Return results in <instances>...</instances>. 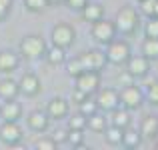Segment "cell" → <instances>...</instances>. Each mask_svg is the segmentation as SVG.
Segmentation results:
<instances>
[{
	"mask_svg": "<svg viewBox=\"0 0 158 150\" xmlns=\"http://www.w3.org/2000/svg\"><path fill=\"white\" fill-rule=\"evenodd\" d=\"M138 2H140V0H138Z\"/></svg>",
	"mask_w": 158,
	"mask_h": 150,
	"instance_id": "obj_41",
	"label": "cell"
},
{
	"mask_svg": "<svg viewBox=\"0 0 158 150\" xmlns=\"http://www.w3.org/2000/svg\"><path fill=\"white\" fill-rule=\"evenodd\" d=\"M46 60L50 62V64H62L64 62V48H60V46H56V44H52L50 48H46Z\"/></svg>",
	"mask_w": 158,
	"mask_h": 150,
	"instance_id": "obj_25",
	"label": "cell"
},
{
	"mask_svg": "<svg viewBox=\"0 0 158 150\" xmlns=\"http://www.w3.org/2000/svg\"><path fill=\"white\" fill-rule=\"evenodd\" d=\"M144 34L146 38H158V18H148L146 26H144Z\"/></svg>",
	"mask_w": 158,
	"mask_h": 150,
	"instance_id": "obj_31",
	"label": "cell"
},
{
	"mask_svg": "<svg viewBox=\"0 0 158 150\" xmlns=\"http://www.w3.org/2000/svg\"><path fill=\"white\" fill-rule=\"evenodd\" d=\"M80 12H82V18L86 22H96V20L104 18V8L100 4H86Z\"/></svg>",
	"mask_w": 158,
	"mask_h": 150,
	"instance_id": "obj_19",
	"label": "cell"
},
{
	"mask_svg": "<svg viewBox=\"0 0 158 150\" xmlns=\"http://www.w3.org/2000/svg\"><path fill=\"white\" fill-rule=\"evenodd\" d=\"M18 54H14V52H10V50H2L0 52V72H4V74H8V72H12V70H16L18 68Z\"/></svg>",
	"mask_w": 158,
	"mask_h": 150,
	"instance_id": "obj_16",
	"label": "cell"
},
{
	"mask_svg": "<svg viewBox=\"0 0 158 150\" xmlns=\"http://www.w3.org/2000/svg\"><path fill=\"white\" fill-rule=\"evenodd\" d=\"M106 58L110 64H124L130 58V44L126 40H114L106 44Z\"/></svg>",
	"mask_w": 158,
	"mask_h": 150,
	"instance_id": "obj_3",
	"label": "cell"
},
{
	"mask_svg": "<svg viewBox=\"0 0 158 150\" xmlns=\"http://www.w3.org/2000/svg\"><path fill=\"white\" fill-rule=\"evenodd\" d=\"M28 126L32 128L34 132H44L48 128V114L46 112H42V110H34V112H30L28 114Z\"/></svg>",
	"mask_w": 158,
	"mask_h": 150,
	"instance_id": "obj_15",
	"label": "cell"
},
{
	"mask_svg": "<svg viewBox=\"0 0 158 150\" xmlns=\"http://www.w3.org/2000/svg\"><path fill=\"white\" fill-rule=\"evenodd\" d=\"M0 140H2L6 146L22 140V130H20L18 122H14V120H4L2 126H0Z\"/></svg>",
	"mask_w": 158,
	"mask_h": 150,
	"instance_id": "obj_10",
	"label": "cell"
},
{
	"mask_svg": "<svg viewBox=\"0 0 158 150\" xmlns=\"http://www.w3.org/2000/svg\"><path fill=\"white\" fill-rule=\"evenodd\" d=\"M76 88H80L82 92H86L90 96L92 92H96L100 88V72L94 70H84L76 76Z\"/></svg>",
	"mask_w": 158,
	"mask_h": 150,
	"instance_id": "obj_8",
	"label": "cell"
},
{
	"mask_svg": "<svg viewBox=\"0 0 158 150\" xmlns=\"http://www.w3.org/2000/svg\"><path fill=\"white\" fill-rule=\"evenodd\" d=\"M66 70H68V74L72 78H76L80 72H84V68H82V62H80V58H72V60H68V64H66Z\"/></svg>",
	"mask_w": 158,
	"mask_h": 150,
	"instance_id": "obj_29",
	"label": "cell"
},
{
	"mask_svg": "<svg viewBox=\"0 0 158 150\" xmlns=\"http://www.w3.org/2000/svg\"><path fill=\"white\" fill-rule=\"evenodd\" d=\"M64 4L70 10H82V8L88 4V0H64Z\"/></svg>",
	"mask_w": 158,
	"mask_h": 150,
	"instance_id": "obj_35",
	"label": "cell"
},
{
	"mask_svg": "<svg viewBox=\"0 0 158 150\" xmlns=\"http://www.w3.org/2000/svg\"><path fill=\"white\" fill-rule=\"evenodd\" d=\"M142 54L148 60H156L158 58V38H146L142 42Z\"/></svg>",
	"mask_w": 158,
	"mask_h": 150,
	"instance_id": "obj_23",
	"label": "cell"
},
{
	"mask_svg": "<svg viewBox=\"0 0 158 150\" xmlns=\"http://www.w3.org/2000/svg\"><path fill=\"white\" fill-rule=\"evenodd\" d=\"M78 106H80V114H84L86 118L92 116L94 112H98V102H96V100H90V98H86L84 102H80Z\"/></svg>",
	"mask_w": 158,
	"mask_h": 150,
	"instance_id": "obj_28",
	"label": "cell"
},
{
	"mask_svg": "<svg viewBox=\"0 0 158 150\" xmlns=\"http://www.w3.org/2000/svg\"><path fill=\"white\" fill-rule=\"evenodd\" d=\"M148 100H150L154 106H158V80L148 86Z\"/></svg>",
	"mask_w": 158,
	"mask_h": 150,
	"instance_id": "obj_34",
	"label": "cell"
},
{
	"mask_svg": "<svg viewBox=\"0 0 158 150\" xmlns=\"http://www.w3.org/2000/svg\"><path fill=\"white\" fill-rule=\"evenodd\" d=\"M106 142L112 144V146H118V144H122V136H124V128H118L112 124L110 128H106Z\"/></svg>",
	"mask_w": 158,
	"mask_h": 150,
	"instance_id": "obj_24",
	"label": "cell"
},
{
	"mask_svg": "<svg viewBox=\"0 0 158 150\" xmlns=\"http://www.w3.org/2000/svg\"><path fill=\"white\" fill-rule=\"evenodd\" d=\"M96 102H98V108L106 112H112L120 106V94L116 88H102L96 96Z\"/></svg>",
	"mask_w": 158,
	"mask_h": 150,
	"instance_id": "obj_9",
	"label": "cell"
},
{
	"mask_svg": "<svg viewBox=\"0 0 158 150\" xmlns=\"http://www.w3.org/2000/svg\"><path fill=\"white\" fill-rule=\"evenodd\" d=\"M60 2H64V0H48V4H60Z\"/></svg>",
	"mask_w": 158,
	"mask_h": 150,
	"instance_id": "obj_39",
	"label": "cell"
},
{
	"mask_svg": "<svg viewBox=\"0 0 158 150\" xmlns=\"http://www.w3.org/2000/svg\"><path fill=\"white\" fill-rule=\"evenodd\" d=\"M68 128H74V130H84L86 128V116L84 114H78L68 118Z\"/></svg>",
	"mask_w": 158,
	"mask_h": 150,
	"instance_id": "obj_32",
	"label": "cell"
},
{
	"mask_svg": "<svg viewBox=\"0 0 158 150\" xmlns=\"http://www.w3.org/2000/svg\"><path fill=\"white\" fill-rule=\"evenodd\" d=\"M20 94V88H18V82H14L12 78H4L0 80V98L2 100H12Z\"/></svg>",
	"mask_w": 158,
	"mask_h": 150,
	"instance_id": "obj_17",
	"label": "cell"
},
{
	"mask_svg": "<svg viewBox=\"0 0 158 150\" xmlns=\"http://www.w3.org/2000/svg\"><path fill=\"white\" fill-rule=\"evenodd\" d=\"M140 138H142V136H140L136 130H128V128H124L122 144H124L126 148H136V146L140 144Z\"/></svg>",
	"mask_w": 158,
	"mask_h": 150,
	"instance_id": "obj_27",
	"label": "cell"
},
{
	"mask_svg": "<svg viewBox=\"0 0 158 150\" xmlns=\"http://www.w3.org/2000/svg\"><path fill=\"white\" fill-rule=\"evenodd\" d=\"M10 8H12V0H0V22L8 16Z\"/></svg>",
	"mask_w": 158,
	"mask_h": 150,
	"instance_id": "obj_36",
	"label": "cell"
},
{
	"mask_svg": "<svg viewBox=\"0 0 158 150\" xmlns=\"http://www.w3.org/2000/svg\"><path fill=\"white\" fill-rule=\"evenodd\" d=\"M74 38H76V34H74V28L70 26V24L58 22L56 26L52 28V44H56V46L66 50L68 46H72Z\"/></svg>",
	"mask_w": 158,
	"mask_h": 150,
	"instance_id": "obj_6",
	"label": "cell"
},
{
	"mask_svg": "<svg viewBox=\"0 0 158 150\" xmlns=\"http://www.w3.org/2000/svg\"><path fill=\"white\" fill-rule=\"evenodd\" d=\"M118 94H120V104H122L124 108H128V110H136V108H140L142 102H144L142 90H140L138 86H134V84L122 86V90H120Z\"/></svg>",
	"mask_w": 158,
	"mask_h": 150,
	"instance_id": "obj_4",
	"label": "cell"
},
{
	"mask_svg": "<svg viewBox=\"0 0 158 150\" xmlns=\"http://www.w3.org/2000/svg\"><path fill=\"white\" fill-rule=\"evenodd\" d=\"M24 6L30 12H42L48 6V0H24Z\"/></svg>",
	"mask_w": 158,
	"mask_h": 150,
	"instance_id": "obj_30",
	"label": "cell"
},
{
	"mask_svg": "<svg viewBox=\"0 0 158 150\" xmlns=\"http://www.w3.org/2000/svg\"><path fill=\"white\" fill-rule=\"evenodd\" d=\"M132 122L130 118V112H128V108H116V110H112V124L118 128H128Z\"/></svg>",
	"mask_w": 158,
	"mask_h": 150,
	"instance_id": "obj_20",
	"label": "cell"
},
{
	"mask_svg": "<svg viewBox=\"0 0 158 150\" xmlns=\"http://www.w3.org/2000/svg\"><path fill=\"white\" fill-rule=\"evenodd\" d=\"M116 30L122 32V34H132V32L138 28V12L134 10L132 6H124L118 10L116 14Z\"/></svg>",
	"mask_w": 158,
	"mask_h": 150,
	"instance_id": "obj_2",
	"label": "cell"
},
{
	"mask_svg": "<svg viewBox=\"0 0 158 150\" xmlns=\"http://www.w3.org/2000/svg\"><path fill=\"white\" fill-rule=\"evenodd\" d=\"M86 126L92 132H104L106 130V118L102 114H98V112H94L92 116L86 118Z\"/></svg>",
	"mask_w": 158,
	"mask_h": 150,
	"instance_id": "obj_21",
	"label": "cell"
},
{
	"mask_svg": "<svg viewBox=\"0 0 158 150\" xmlns=\"http://www.w3.org/2000/svg\"><path fill=\"white\" fill-rule=\"evenodd\" d=\"M66 134H68V130H58L52 138L56 140V142H64V140H66Z\"/></svg>",
	"mask_w": 158,
	"mask_h": 150,
	"instance_id": "obj_38",
	"label": "cell"
},
{
	"mask_svg": "<svg viewBox=\"0 0 158 150\" xmlns=\"http://www.w3.org/2000/svg\"><path fill=\"white\" fill-rule=\"evenodd\" d=\"M20 52L26 60H38L40 56H44L46 52V42H44L42 36L38 34H30L24 36L22 42H20Z\"/></svg>",
	"mask_w": 158,
	"mask_h": 150,
	"instance_id": "obj_1",
	"label": "cell"
},
{
	"mask_svg": "<svg viewBox=\"0 0 158 150\" xmlns=\"http://www.w3.org/2000/svg\"><path fill=\"white\" fill-rule=\"evenodd\" d=\"M156 148H158V142H156Z\"/></svg>",
	"mask_w": 158,
	"mask_h": 150,
	"instance_id": "obj_40",
	"label": "cell"
},
{
	"mask_svg": "<svg viewBox=\"0 0 158 150\" xmlns=\"http://www.w3.org/2000/svg\"><path fill=\"white\" fill-rule=\"evenodd\" d=\"M18 88L24 96H36L40 92V80L34 72H26L22 74V78L18 80Z\"/></svg>",
	"mask_w": 158,
	"mask_h": 150,
	"instance_id": "obj_12",
	"label": "cell"
},
{
	"mask_svg": "<svg viewBox=\"0 0 158 150\" xmlns=\"http://www.w3.org/2000/svg\"><path fill=\"white\" fill-rule=\"evenodd\" d=\"M58 142L54 138H40L38 142H36V148L38 150H56Z\"/></svg>",
	"mask_w": 158,
	"mask_h": 150,
	"instance_id": "obj_33",
	"label": "cell"
},
{
	"mask_svg": "<svg viewBox=\"0 0 158 150\" xmlns=\"http://www.w3.org/2000/svg\"><path fill=\"white\" fill-rule=\"evenodd\" d=\"M140 10L148 18H158V0H140Z\"/></svg>",
	"mask_w": 158,
	"mask_h": 150,
	"instance_id": "obj_26",
	"label": "cell"
},
{
	"mask_svg": "<svg viewBox=\"0 0 158 150\" xmlns=\"http://www.w3.org/2000/svg\"><path fill=\"white\" fill-rule=\"evenodd\" d=\"M20 116H22V104L16 102L14 98L6 100V102L0 106V118L2 120H14V122H18Z\"/></svg>",
	"mask_w": 158,
	"mask_h": 150,
	"instance_id": "obj_14",
	"label": "cell"
},
{
	"mask_svg": "<svg viewBox=\"0 0 158 150\" xmlns=\"http://www.w3.org/2000/svg\"><path fill=\"white\" fill-rule=\"evenodd\" d=\"M68 110H70L68 100L56 96V98H52L50 102H48L46 114H48V118H52V120H60V118H66V116H68Z\"/></svg>",
	"mask_w": 158,
	"mask_h": 150,
	"instance_id": "obj_13",
	"label": "cell"
},
{
	"mask_svg": "<svg viewBox=\"0 0 158 150\" xmlns=\"http://www.w3.org/2000/svg\"><path fill=\"white\" fill-rule=\"evenodd\" d=\"M140 132H142L144 138L152 140L158 136V118L156 116H146L142 120V126H140Z\"/></svg>",
	"mask_w": 158,
	"mask_h": 150,
	"instance_id": "obj_18",
	"label": "cell"
},
{
	"mask_svg": "<svg viewBox=\"0 0 158 150\" xmlns=\"http://www.w3.org/2000/svg\"><path fill=\"white\" fill-rule=\"evenodd\" d=\"M66 142L72 144L74 148L78 150H86L84 146V134H82V130H74V128H68V134H66Z\"/></svg>",
	"mask_w": 158,
	"mask_h": 150,
	"instance_id": "obj_22",
	"label": "cell"
},
{
	"mask_svg": "<svg viewBox=\"0 0 158 150\" xmlns=\"http://www.w3.org/2000/svg\"><path fill=\"white\" fill-rule=\"evenodd\" d=\"M116 34V24L112 22V20H96V22H92V36L94 40H98L100 44H108L112 38H114Z\"/></svg>",
	"mask_w": 158,
	"mask_h": 150,
	"instance_id": "obj_7",
	"label": "cell"
},
{
	"mask_svg": "<svg viewBox=\"0 0 158 150\" xmlns=\"http://www.w3.org/2000/svg\"><path fill=\"white\" fill-rule=\"evenodd\" d=\"M70 98H72L76 104H80V102H84V100L88 98V94H86V92H82L80 88H74V90H72V94H70Z\"/></svg>",
	"mask_w": 158,
	"mask_h": 150,
	"instance_id": "obj_37",
	"label": "cell"
},
{
	"mask_svg": "<svg viewBox=\"0 0 158 150\" xmlns=\"http://www.w3.org/2000/svg\"><path fill=\"white\" fill-rule=\"evenodd\" d=\"M78 58H80V62H82V68H84V70H94V72H100V70L108 64L106 52H102V50H96V48L82 52Z\"/></svg>",
	"mask_w": 158,
	"mask_h": 150,
	"instance_id": "obj_5",
	"label": "cell"
},
{
	"mask_svg": "<svg viewBox=\"0 0 158 150\" xmlns=\"http://www.w3.org/2000/svg\"><path fill=\"white\" fill-rule=\"evenodd\" d=\"M126 62H128V72L134 78H144L148 74V70H150V60H148L144 54H140V56H130Z\"/></svg>",
	"mask_w": 158,
	"mask_h": 150,
	"instance_id": "obj_11",
	"label": "cell"
}]
</instances>
